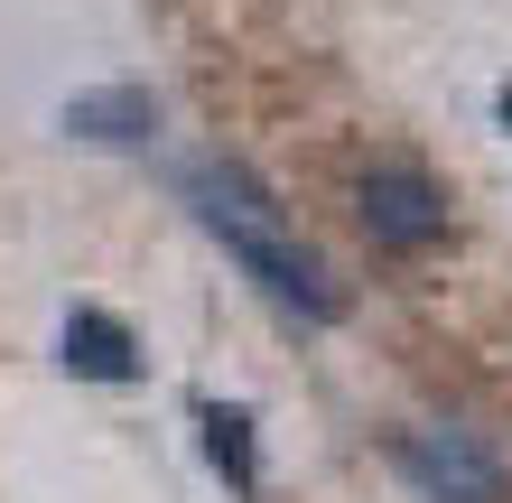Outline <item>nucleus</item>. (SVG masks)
<instances>
[{
  "label": "nucleus",
  "instance_id": "20e7f679",
  "mask_svg": "<svg viewBox=\"0 0 512 503\" xmlns=\"http://www.w3.org/2000/svg\"><path fill=\"white\" fill-rule=\"evenodd\" d=\"M56 364H66L75 382H140V373H149V354H140V336H131L112 308H66Z\"/></svg>",
  "mask_w": 512,
  "mask_h": 503
},
{
  "label": "nucleus",
  "instance_id": "39448f33",
  "mask_svg": "<svg viewBox=\"0 0 512 503\" xmlns=\"http://www.w3.org/2000/svg\"><path fill=\"white\" fill-rule=\"evenodd\" d=\"M66 131L103 140V150H140V140L159 131V94H149V84H94V94L66 103Z\"/></svg>",
  "mask_w": 512,
  "mask_h": 503
},
{
  "label": "nucleus",
  "instance_id": "7ed1b4c3",
  "mask_svg": "<svg viewBox=\"0 0 512 503\" xmlns=\"http://www.w3.org/2000/svg\"><path fill=\"white\" fill-rule=\"evenodd\" d=\"M364 233H373V252H438L447 243V187L429 168H410V159H373L364 168Z\"/></svg>",
  "mask_w": 512,
  "mask_h": 503
},
{
  "label": "nucleus",
  "instance_id": "f03ea898",
  "mask_svg": "<svg viewBox=\"0 0 512 503\" xmlns=\"http://www.w3.org/2000/svg\"><path fill=\"white\" fill-rule=\"evenodd\" d=\"M391 466H401V485L419 503H512V466L466 429H401Z\"/></svg>",
  "mask_w": 512,
  "mask_h": 503
},
{
  "label": "nucleus",
  "instance_id": "423d86ee",
  "mask_svg": "<svg viewBox=\"0 0 512 503\" xmlns=\"http://www.w3.org/2000/svg\"><path fill=\"white\" fill-rule=\"evenodd\" d=\"M196 438H205V466L233 494H261V420L243 401H196Z\"/></svg>",
  "mask_w": 512,
  "mask_h": 503
},
{
  "label": "nucleus",
  "instance_id": "0eeeda50",
  "mask_svg": "<svg viewBox=\"0 0 512 503\" xmlns=\"http://www.w3.org/2000/svg\"><path fill=\"white\" fill-rule=\"evenodd\" d=\"M494 112H503V140H512V84H503V103H494Z\"/></svg>",
  "mask_w": 512,
  "mask_h": 503
},
{
  "label": "nucleus",
  "instance_id": "f257e3e1",
  "mask_svg": "<svg viewBox=\"0 0 512 503\" xmlns=\"http://www.w3.org/2000/svg\"><path fill=\"white\" fill-rule=\"evenodd\" d=\"M177 196H187V215L224 243V261L243 271L270 308H289V317H308V327H336V317L354 308L345 299V280L326 271V261L289 233V205L252 177V159H233V150H196V159H177Z\"/></svg>",
  "mask_w": 512,
  "mask_h": 503
}]
</instances>
